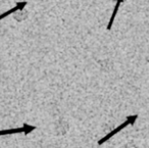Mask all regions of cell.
Returning a JSON list of instances; mask_svg holds the SVG:
<instances>
[{"label":"cell","mask_w":149,"mask_h":148,"mask_svg":"<svg viewBox=\"0 0 149 148\" xmlns=\"http://www.w3.org/2000/svg\"><path fill=\"white\" fill-rule=\"evenodd\" d=\"M137 117H138V115H137V114L131 115V117H127V119H126V121H124V123H123L122 125H120L118 128H116V129L112 130L111 132H109V133H108L106 136H104V137L102 138V139H100L99 141H98V145H102V144H103L104 142H106L107 140H109L110 138L112 137V136H114L116 134H118V132H120L123 129H124V128H126L127 126H129V125H132L133 126L135 124V121H136Z\"/></svg>","instance_id":"obj_1"},{"label":"cell","mask_w":149,"mask_h":148,"mask_svg":"<svg viewBox=\"0 0 149 148\" xmlns=\"http://www.w3.org/2000/svg\"><path fill=\"white\" fill-rule=\"evenodd\" d=\"M36 130V127L35 126H29L27 124L23 126L21 128H15V129H8V130H1L0 131V136H4V135H11V134H21V133H24V134H29L30 132L34 131Z\"/></svg>","instance_id":"obj_2"},{"label":"cell","mask_w":149,"mask_h":148,"mask_svg":"<svg viewBox=\"0 0 149 148\" xmlns=\"http://www.w3.org/2000/svg\"><path fill=\"white\" fill-rule=\"evenodd\" d=\"M111 1H116V6H118L120 3L125 2V1H127V0H111Z\"/></svg>","instance_id":"obj_3"}]
</instances>
